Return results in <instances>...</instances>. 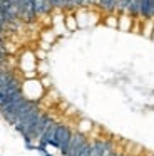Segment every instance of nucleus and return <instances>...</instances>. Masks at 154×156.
Masks as SVG:
<instances>
[{
  "instance_id": "f257e3e1",
  "label": "nucleus",
  "mask_w": 154,
  "mask_h": 156,
  "mask_svg": "<svg viewBox=\"0 0 154 156\" xmlns=\"http://www.w3.org/2000/svg\"><path fill=\"white\" fill-rule=\"evenodd\" d=\"M72 129L69 128L67 124L64 122H57V131H55V139L52 143H49V146L59 149L60 154L65 156L67 153V148H69V143H70V138H72Z\"/></svg>"
},
{
  "instance_id": "f03ea898",
  "label": "nucleus",
  "mask_w": 154,
  "mask_h": 156,
  "mask_svg": "<svg viewBox=\"0 0 154 156\" xmlns=\"http://www.w3.org/2000/svg\"><path fill=\"white\" fill-rule=\"evenodd\" d=\"M44 92H45V89H44V86H42V82H40L39 77L22 81V94L25 96L29 101L39 102L40 99H42Z\"/></svg>"
},
{
  "instance_id": "7ed1b4c3",
  "label": "nucleus",
  "mask_w": 154,
  "mask_h": 156,
  "mask_svg": "<svg viewBox=\"0 0 154 156\" xmlns=\"http://www.w3.org/2000/svg\"><path fill=\"white\" fill-rule=\"evenodd\" d=\"M19 67L22 69L25 79H35L37 77V57L32 51H25L19 59Z\"/></svg>"
},
{
  "instance_id": "20e7f679",
  "label": "nucleus",
  "mask_w": 154,
  "mask_h": 156,
  "mask_svg": "<svg viewBox=\"0 0 154 156\" xmlns=\"http://www.w3.org/2000/svg\"><path fill=\"white\" fill-rule=\"evenodd\" d=\"M42 114H44V111L39 108V106H37L35 109H32V111H30V114L27 116V118L23 119V121L20 122V124H17V126H15V131H17V133H20V134H25V133L29 131V129L32 128V126L35 124L37 121H39V118H40Z\"/></svg>"
},
{
  "instance_id": "39448f33",
  "label": "nucleus",
  "mask_w": 154,
  "mask_h": 156,
  "mask_svg": "<svg viewBox=\"0 0 154 156\" xmlns=\"http://www.w3.org/2000/svg\"><path fill=\"white\" fill-rule=\"evenodd\" d=\"M116 148V143L112 139H104V138H97L92 141V149H90V156H104V153L109 149Z\"/></svg>"
},
{
  "instance_id": "423d86ee",
  "label": "nucleus",
  "mask_w": 154,
  "mask_h": 156,
  "mask_svg": "<svg viewBox=\"0 0 154 156\" xmlns=\"http://www.w3.org/2000/svg\"><path fill=\"white\" fill-rule=\"evenodd\" d=\"M87 141V136L82 134L79 131H74L72 133V138H70V143H69V148H67V153L65 156H75L77 151L80 149V146Z\"/></svg>"
},
{
  "instance_id": "0eeeda50",
  "label": "nucleus",
  "mask_w": 154,
  "mask_h": 156,
  "mask_svg": "<svg viewBox=\"0 0 154 156\" xmlns=\"http://www.w3.org/2000/svg\"><path fill=\"white\" fill-rule=\"evenodd\" d=\"M132 27H134V19L129 14L117 15V29L121 32H132Z\"/></svg>"
},
{
  "instance_id": "6e6552de",
  "label": "nucleus",
  "mask_w": 154,
  "mask_h": 156,
  "mask_svg": "<svg viewBox=\"0 0 154 156\" xmlns=\"http://www.w3.org/2000/svg\"><path fill=\"white\" fill-rule=\"evenodd\" d=\"M33 10H35V15L37 17H42V15H49L52 10L50 7L49 0H33Z\"/></svg>"
},
{
  "instance_id": "1a4fd4ad",
  "label": "nucleus",
  "mask_w": 154,
  "mask_h": 156,
  "mask_svg": "<svg viewBox=\"0 0 154 156\" xmlns=\"http://www.w3.org/2000/svg\"><path fill=\"white\" fill-rule=\"evenodd\" d=\"M55 131H57V121H54L52 124H50L49 128L45 129V133H44V134L40 136L39 143H40V144L49 146V143H52L54 139H55Z\"/></svg>"
},
{
  "instance_id": "9d476101",
  "label": "nucleus",
  "mask_w": 154,
  "mask_h": 156,
  "mask_svg": "<svg viewBox=\"0 0 154 156\" xmlns=\"http://www.w3.org/2000/svg\"><path fill=\"white\" fill-rule=\"evenodd\" d=\"M142 22L152 20V0H141V15Z\"/></svg>"
},
{
  "instance_id": "9b49d317",
  "label": "nucleus",
  "mask_w": 154,
  "mask_h": 156,
  "mask_svg": "<svg viewBox=\"0 0 154 156\" xmlns=\"http://www.w3.org/2000/svg\"><path fill=\"white\" fill-rule=\"evenodd\" d=\"M127 14L137 20L141 15V0H129V4H127Z\"/></svg>"
},
{
  "instance_id": "f8f14e48",
  "label": "nucleus",
  "mask_w": 154,
  "mask_h": 156,
  "mask_svg": "<svg viewBox=\"0 0 154 156\" xmlns=\"http://www.w3.org/2000/svg\"><path fill=\"white\" fill-rule=\"evenodd\" d=\"M64 25H65V30L67 32H74V30L79 29L74 12H67V14H65V17H64Z\"/></svg>"
},
{
  "instance_id": "ddd939ff",
  "label": "nucleus",
  "mask_w": 154,
  "mask_h": 156,
  "mask_svg": "<svg viewBox=\"0 0 154 156\" xmlns=\"http://www.w3.org/2000/svg\"><path fill=\"white\" fill-rule=\"evenodd\" d=\"M116 2L117 0H99L97 9L106 12V14H114L116 12Z\"/></svg>"
},
{
  "instance_id": "4468645a",
  "label": "nucleus",
  "mask_w": 154,
  "mask_h": 156,
  "mask_svg": "<svg viewBox=\"0 0 154 156\" xmlns=\"http://www.w3.org/2000/svg\"><path fill=\"white\" fill-rule=\"evenodd\" d=\"M94 129V122L90 121V119H87V118H82L79 121V124H77V131L79 133H82V134H89L90 131Z\"/></svg>"
},
{
  "instance_id": "2eb2a0df",
  "label": "nucleus",
  "mask_w": 154,
  "mask_h": 156,
  "mask_svg": "<svg viewBox=\"0 0 154 156\" xmlns=\"http://www.w3.org/2000/svg\"><path fill=\"white\" fill-rule=\"evenodd\" d=\"M152 32H154V20H146V22L141 24V34H142L144 37L151 39Z\"/></svg>"
},
{
  "instance_id": "dca6fc26",
  "label": "nucleus",
  "mask_w": 154,
  "mask_h": 156,
  "mask_svg": "<svg viewBox=\"0 0 154 156\" xmlns=\"http://www.w3.org/2000/svg\"><path fill=\"white\" fill-rule=\"evenodd\" d=\"M90 149H92V141L87 138V141L84 143L82 146H80V149L77 151L75 156H90Z\"/></svg>"
},
{
  "instance_id": "f3484780",
  "label": "nucleus",
  "mask_w": 154,
  "mask_h": 156,
  "mask_svg": "<svg viewBox=\"0 0 154 156\" xmlns=\"http://www.w3.org/2000/svg\"><path fill=\"white\" fill-rule=\"evenodd\" d=\"M127 4H129V0H117L116 2V12H114V14H117V15L127 14Z\"/></svg>"
},
{
  "instance_id": "a211bd4d",
  "label": "nucleus",
  "mask_w": 154,
  "mask_h": 156,
  "mask_svg": "<svg viewBox=\"0 0 154 156\" xmlns=\"http://www.w3.org/2000/svg\"><path fill=\"white\" fill-rule=\"evenodd\" d=\"M104 24H106L107 27L117 29V14H107L106 19H104Z\"/></svg>"
},
{
  "instance_id": "6ab92c4d",
  "label": "nucleus",
  "mask_w": 154,
  "mask_h": 156,
  "mask_svg": "<svg viewBox=\"0 0 154 156\" xmlns=\"http://www.w3.org/2000/svg\"><path fill=\"white\" fill-rule=\"evenodd\" d=\"M77 10V4L75 0H64V14H67V12H75Z\"/></svg>"
},
{
  "instance_id": "aec40b11",
  "label": "nucleus",
  "mask_w": 154,
  "mask_h": 156,
  "mask_svg": "<svg viewBox=\"0 0 154 156\" xmlns=\"http://www.w3.org/2000/svg\"><path fill=\"white\" fill-rule=\"evenodd\" d=\"M49 4L52 7V10H55V12L64 10V0H49Z\"/></svg>"
},
{
  "instance_id": "412c9836",
  "label": "nucleus",
  "mask_w": 154,
  "mask_h": 156,
  "mask_svg": "<svg viewBox=\"0 0 154 156\" xmlns=\"http://www.w3.org/2000/svg\"><path fill=\"white\" fill-rule=\"evenodd\" d=\"M99 0H86L84 2V9H92V7H97Z\"/></svg>"
},
{
  "instance_id": "4be33fe9",
  "label": "nucleus",
  "mask_w": 154,
  "mask_h": 156,
  "mask_svg": "<svg viewBox=\"0 0 154 156\" xmlns=\"http://www.w3.org/2000/svg\"><path fill=\"white\" fill-rule=\"evenodd\" d=\"M121 154H122V151H119V149H116V148L104 153V156H121Z\"/></svg>"
},
{
  "instance_id": "5701e85b",
  "label": "nucleus",
  "mask_w": 154,
  "mask_h": 156,
  "mask_svg": "<svg viewBox=\"0 0 154 156\" xmlns=\"http://www.w3.org/2000/svg\"><path fill=\"white\" fill-rule=\"evenodd\" d=\"M37 151H39L40 154H45V153H49V151H47V146H45V144H40V143L37 144Z\"/></svg>"
},
{
  "instance_id": "b1692460",
  "label": "nucleus",
  "mask_w": 154,
  "mask_h": 156,
  "mask_svg": "<svg viewBox=\"0 0 154 156\" xmlns=\"http://www.w3.org/2000/svg\"><path fill=\"white\" fill-rule=\"evenodd\" d=\"M25 149H29V151H37V144H33V143H25Z\"/></svg>"
},
{
  "instance_id": "393cba45",
  "label": "nucleus",
  "mask_w": 154,
  "mask_h": 156,
  "mask_svg": "<svg viewBox=\"0 0 154 156\" xmlns=\"http://www.w3.org/2000/svg\"><path fill=\"white\" fill-rule=\"evenodd\" d=\"M84 2H86V0H75V4H77V10H79V9H84Z\"/></svg>"
},
{
  "instance_id": "a878e982",
  "label": "nucleus",
  "mask_w": 154,
  "mask_h": 156,
  "mask_svg": "<svg viewBox=\"0 0 154 156\" xmlns=\"http://www.w3.org/2000/svg\"><path fill=\"white\" fill-rule=\"evenodd\" d=\"M151 41H152V42H154V32H152V35H151Z\"/></svg>"
},
{
  "instance_id": "bb28decb",
  "label": "nucleus",
  "mask_w": 154,
  "mask_h": 156,
  "mask_svg": "<svg viewBox=\"0 0 154 156\" xmlns=\"http://www.w3.org/2000/svg\"><path fill=\"white\" fill-rule=\"evenodd\" d=\"M42 156H52V154H50V153H45V154H42Z\"/></svg>"
},
{
  "instance_id": "cd10ccee",
  "label": "nucleus",
  "mask_w": 154,
  "mask_h": 156,
  "mask_svg": "<svg viewBox=\"0 0 154 156\" xmlns=\"http://www.w3.org/2000/svg\"><path fill=\"white\" fill-rule=\"evenodd\" d=\"M121 156H127V154H124V153H122V154H121Z\"/></svg>"
},
{
  "instance_id": "c85d7f7f",
  "label": "nucleus",
  "mask_w": 154,
  "mask_h": 156,
  "mask_svg": "<svg viewBox=\"0 0 154 156\" xmlns=\"http://www.w3.org/2000/svg\"><path fill=\"white\" fill-rule=\"evenodd\" d=\"M152 156H154V154H152Z\"/></svg>"
}]
</instances>
